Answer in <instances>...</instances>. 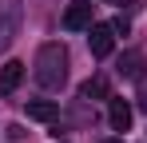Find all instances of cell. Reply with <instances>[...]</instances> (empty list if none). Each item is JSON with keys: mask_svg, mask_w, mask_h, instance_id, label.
<instances>
[{"mask_svg": "<svg viewBox=\"0 0 147 143\" xmlns=\"http://www.w3.org/2000/svg\"><path fill=\"white\" fill-rule=\"evenodd\" d=\"M32 76H36V84L48 88V92L64 88V80H68V48L56 44V40L44 44L40 52H36V68H32Z\"/></svg>", "mask_w": 147, "mask_h": 143, "instance_id": "cell-1", "label": "cell"}, {"mask_svg": "<svg viewBox=\"0 0 147 143\" xmlns=\"http://www.w3.org/2000/svg\"><path fill=\"white\" fill-rule=\"evenodd\" d=\"M20 24H24L20 0H0V52H8V44H12L16 32H20Z\"/></svg>", "mask_w": 147, "mask_h": 143, "instance_id": "cell-2", "label": "cell"}, {"mask_svg": "<svg viewBox=\"0 0 147 143\" xmlns=\"http://www.w3.org/2000/svg\"><path fill=\"white\" fill-rule=\"evenodd\" d=\"M88 32H92V36H88L92 56H99V60H103V56H111V48H115V28H111V24H92Z\"/></svg>", "mask_w": 147, "mask_h": 143, "instance_id": "cell-3", "label": "cell"}, {"mask_svg": "<svg viewBox=\"0 0 147 143\" xmlns=\"http://www.w3.org/2000/svg\"><path fill=\"white\" fill-rule=\"evenodd\" d=\"M64 28H72V32L92 28V0H72L68 12H64Z\"/></svg>", "mask_w": 147, "mask_h": 143, "instance_id": "cell-4", "label": "cell"}, {"mask_svg": "<svg viewBox=\"0 0 147 143\" xmlns=\"http://www.w3.org/2000/svg\"><path fill=\"white\" fill-rule=\"evenodd\" d=\"M24 64H20V60H8V64H4V68H0V95H12L16 92V88H20V80H24Z\"/></svg>", "mask_w": 147, "mask_h": 143, "instance_id": "cell-5", "label": "cell"}, {"mask_svg": "<svg viewBox=\"0 0 147 143\" xmlns=\"http://www.w3.org/2000/svg\"><path fill=\"white\" fill-rule=\"evenodd\" d=\"M107 119H111L115 131H127V127H131V103L111 95V103H107Z\"/></svg>", "mask_w": 147, "mask_h": 143, "instance_id": "cell-6", "label": "cell"}, {"mask_svg": "<svg viewBox=\"0 0 147 143\" xmlns=\"http://www.w3.org/2000/svg\"><path fill=\"white\" fill-rule=\"evenodd\" d=\"M56 115H60V107H56L52 99H32V103H28V119H40V123H52Z\"/></svg>", "mask_w": 147, "mask_h": 143, "instance_id": "cell-7", "label": "cell"}, {"mask_svg": "<svg viewBox=\"0 0 147 143\" xmlns=\"http://www.w3.org/2000/svg\"><path fill=\"white\" fill-rule=\"evenodd\" d=\"M80 95H84V99H103V95H107V80H103V76L88 80V84L80 88Z\"/></svg>", "mask_w": 147, "mask_h": 143, "instance_id": "cell-8", "label": "cell"}, {"mask_svg": "<svg viewBox=\"0 0 147 143\" xmlns=\"http://www.w3.org/2000/svg\"><path fill=\"white\" fill-rule=\"evenodd\" d=\"M123 72H127V76H131V80H139V76H143V68H139V56H135V52H131V56H127V64H119Z\"/></svg>", "mask_w": 147, "mask_h": 143, "instance_id": "cell-9", "label": "cell"}, {"mask_svg": "<svg viewBox=\"0 0 147 143\" xmlns=\"http://www.w3.org/2000/svg\"><path fill=\"white\" fill-rule=\"evenodd\" d=\"M111 28H115V36H127V32H131V24H127V16H115V20H111Z\"/></svg>", "mask_w": 147, "mask_h": 143, "instance_id": "cell-10", "label": "cell"}, {"mask_svg": "<svg viewBox=\"0 0 147 143\" xmlns=\"http://www.w3.org/2000/svg\"><path fill=\"white\" fill-rule=\"evenodd\" d=\"M119 4H135V0H119Z\"/></svg>", "mask_w": 147, "mask_h": 143, "instance_id": "cell-11", "label": "cell"}, {"mask_svg": "<svg viewBox=\"0 0 147 143\" xmlns=\"http://www.w3.org/2000/svg\"><path fill=\"white\" fill-rule=\"evenodd\" d=\"M107 143H119V139H107Z\"/></svg>", "mask_w": 147, "mask_h": 143, "instance_id": "cell-12", "label": "cell"}]
</instances>
